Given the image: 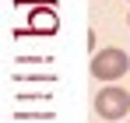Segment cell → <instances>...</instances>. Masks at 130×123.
Listing matches in <instances>:
<instances>
[{
  "label": "cell",
  "instance_id": "cell-1",
  "mask_svg": "<svg viewBox=\"0 0 130 123\" xmlns=\"http://www.w3.org/2000/svg\"><path fill=\"white\" fill-rule=\"evenodd\" d=\"M127 67H130V60L123 49H102V53L91 56V74L99 81H116L120 74H127Z\"/></svg>",
  "mask_w": 130,
  "mask_h": 123
},
{
  "label": "cell",
  "instance_id": "cell-2",
  "mask_svg": "<svg viewBox=\"0 0 130 123\" xmlns=\"http://www.w3.org/2000/svg\"><path fill=\"white\" fill-rule=\"evenodd\" d=\"M95 113L106 116V120H120L130 113V95L123 88H102L99 99H95Z\"/></svg>",
  "mask_w": 130,
  "mask_h": 123
},
{
  "label": "cell",
  "instance_id": "cell-3",
  "mask_svg": "<svg viewBox=\"0 0 130 123\" xmlns=\"http://www.w3.org/2000/svg\"><path fill=\"white\" fill-rule=\"evenodd\" d=\"M32 32H56V14L53 11H35L32 14Z\"/></svg>",
  "mask_w": 130,
  "mask_h": 123
}]
</instances>
